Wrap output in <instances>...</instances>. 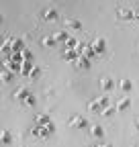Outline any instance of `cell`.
Returning a JSON list of instances; mask_svg holds the SVG:
<instances>
[{
  "label": "cell",
  "instance_id": "6da1fadb",
  "mask_svg": "<svg viewBox=\"0 0 139 147\" xmlns=\"http://www.w3.org/2000/svg\"><path fill=\"white\" fill-rule=\"evenodd\" d=\"M109 104H111L109 96H107V94H100L98 98H94V100L88 102V108L92 110V113H102V108H107Z\"/></svg>",
  "mask_w": 139,
  "mask_h": 147
},
{
  "label": "cell",
  "instance_id": "7a4b0ae2",
  "mask_svg": "<svg viewBox=\"0 0 139 147\" xmlns=\"http://www.w3.org/2000/svg\"><path fill=\"white\" fill-rule=\"evenodd\" d=\"M117 18H119V21H135V10H133V8L119 6V8H117Z\"/></svg>",
  "mask_w": 139,
  "mask_h": 147
},
{
  "label": "cell",
  "instance_id": "3957f363",
  "mask_svg": "<svg viewBox=\"0 0 139 147\" xmlns=\"http://www.w3.org/2000/svg\"><path fill=\"white\" fill-rule=\"evenodd\" d=\"M67 123H70V127H76V129H88V121L80 115H72Z\"/></svg>",
  "mask_w": 139,
  "mask_h": 147
},
{
  "label": "cell",
  "instance_id": "277c9868",
  "mask_svg": "<svg viewBox=\"0 0 139 147\" xmlns=\"http://www.w3.org/2000/svg\"><path fill=\"white\" fill-rule=\"evenodd\" d=\"M98 86H100V90H102V92H111V90H115V88H117V82H115L113 78H109V76H107V78H100V80H98Z\"/></svg>",
  "mask_w": 139,
  "mask_h": 147
},
{
  "label": "cell",
  "instance_id": "5b68a950",
  "mask_svg": "<svg viewBox=\"0 0 139 147\" xmlns=\"http://www.w3.org/2000/svg\"><path fill=\"white\" fill-rule=\"evenodd\" d=\"M41 18H43L45 23H55L57 18H59V12H57L55 8H45L43 14H41Z\"/></svg>",
  "mask_w": 139,
  "mask_h": 147
},
{
  "label": "cell",
  "instance_id": "8992f818",
  "mask_svg": "<svg viewBox=\"0 0 139 147\" xmlns=\"http://www.w3.org/2000/svg\"><path fill=\"white\" fill-rule=\"evenodd\" d=\"M31 135L35 137V139H49V131H47V129L45 127H37V125H35L33 129H31Z\"/></svg>",
  "mask_w": 139,
  "mask_h": 147
},
{
  "label": "cell",
  "instance_id": "52a82bcc",
  "mask_svg": "<svg viewBox=\"0 0 139 147\" xmlns=\"http://www.w3.org/2000/svg\"><path fill=\"white\" fill-rule=\"evenodd\" d=\"M29 96H31V90H29V88H16V92H14V100L21 102V104H23Z\"/></svg>",
  "mask_w": 139,
  "mask_h": 147
},
{
  "label": "cell",
  "instance_id": "ba28073f",
  "mask_svg": "<svg viewBox=\"0 0 139 147\" xmlns=\"http://www.w3.org/2000/svg\"><path fill=\"white\" fill-rule=\"evenodd\" d=\"M90 45H92V49H94L96 55H102L104 51H107V41H104V39H96V41H92Z\"/></svg>",
  "mask_w": 139,
  "mask_h": 147
},
{
  "label": "cell",
  "instance_id": "9c48e42d",
  "mask_svg": "<svg viewBox=\"0 0 139 147\" xmlns=\"http://www.w3.org/2000/svg\"><path fill=\"white\" fill-rule=\"evenodd\" d=\"M10 47H12V53H23L27 49L23 39H10Z\"/></svg>",
  "mask_w": 139,
  "mask_h": 147
},
{
  "label": "cell",
  "instance_id": "30bf717a",
  "mask_svg": "<svg viewBox=\"0 0 139 147\" xmlns=\"http://www.w3.org/2000/svg\"><path fill=\"white\" fill-rule=\"evenodd\" d=\"M90 135L94 137V139H104V135H107V133H104V127H100V125H92L90 127Z\"/></svg>",
  "mask_w": 139,
  "mask_h": 147
},
{
  "label": "cell",
  "instance_id": "8fae6325",
  "mask_svg": "<svg viewBox=\"0 0 139 147\" xmlns=\"http://www.w3.org/2000/svg\"><path fill=\"white\" fill-rule=\"evenodd\" d=\"M74 65H76V69L86 71V69H90V59H88V57H78V59L74 61Z\"/></svg>",
  "mask_w": 139,
  "mask_h": 147
},
{
  "label": "cell",
  "instance_id": "7c38bea8",
  "mask_svg": "<svg viewBox=\"0 0 139 147\" xmlns=\"http://www.w3.org/2000/svg\"><path fill=\"white\" fill-rule=\"evenodd\" d=\"M117 88H121L123 92H131L133 90V82L129 78H121V80H117Z\"/></svg>",
  "mask_w": 139,
  "mask_h": 147
},
{
  "label": "cell",
  "instance_id": "4fadbf2b",
  "mask_svg": "<svg viewBox=\"0 0 139 147\" xmlns=\"http://www.w3.org/2000/svg\"><path fill=\"white\" fill-rule=\"evenodd\" d=\"M61 57H63V61H72V63H74V61L80 57V55H78V51H76V49H65Z\"/></svg>",
  "mask_w": 139,
  "mask_h": 147
},
{
  "label": "cell",
  "instance_id": "5bb4252c",
  "mask_svg": "<svg viewBox=\"0 0 139 147\" xmlns=\"http://www.w3.org/2000/svg\"><path fill=\"white\" fill-rule=\"evenodd\" d=\"M47 123H49V115H47V113L35 115V125H37V127H45Z\"/></svg>",
  "mask_w": 139,
  "mask_h": 147
},
{
  "label": "cell",
  "instance_id": "9a60e30c",
  "mask_svg": "<svg viewBox=\"0 0 139 147\" xmlns=\"http://www.w3.org/2000/svg\"><path fill=\"white\" fill-rule=\"evenodd\" d=\"M65 29H72V31H80L82 29V23L78 18H67L65 21Z\"/></svg>",
  "mask_w": 139,
  "mask_h": 147
},
{
  "label": "cell",
  "instance_id": "2e32d148",
  "mask_svg": "<svg viewBox=\"0 0 139 147\" xmlns=\"http://www.w3.org/2000/svg\"><path fill=\"white\" fill-rule=\"evenodd\" d=\"M0 82H12V71L6 67H0Z\"/></svg>",
  "mask_w": 139,
  "mask_h": 147
},
{
  "label": "cell",
  "instance_id": "e0dca14e",
  "mask_svg": "<svg viewBox=\"0 0 139 147\" xmlns=\"http://www.w3.org/2000/svg\"><path fill=\"white\" fill-rule=\"evenodd\" d=\"M129 106H131V100H129V98H123V100H119V102L115 104V108L121 110V113H123V110H127Z\"/></svg>",
  "mask_w": 139,
  "mask_h": 147
},
{
  "label": "cell",
  "instance_id": "ac0fdd59",
  "mask_svg": "<svg viewBox=\"0 0 139 147\" xmlns=\"http://www.w3.org/2000/svg\"><path fill=\"white\" fill-rule=\"evenodd\" d=\"M41 71H43V69H41L39 65H33L31 71H29V78H31V80H39V78H41Z\"/></svg>",
  "mask_w": 139,
  "mask_h": 147
},
{
  "label": "cell",
  "instance_id": "d6986e66",
  "mask_svg": "<svg viewBox=\"0 0 139 147\" xmlns=\"http://www.w3.org/2000/svg\"><path fill=\"white\" fill-rule=\"evenodd\" d=\"M2 143H12V133L10 131H0V145Z\"/></svg>",
  "mask_w": 139,
  "mask_h": 147
},
{
  "label": "cell",
  "instance_id": "ffe728a7",
  "mask_svg": "<svg viewBox=\"0 0 139 147\" xmlns=\"http://www.w3.org/2000/svg\"><path fill=\"white\" fill-rule=\"evenodd\" d=\"M43 47H55V39H53V35H47V37H43Z\"/></svg>",
  "mask_w": 139,
  "mask_h": 147
},
{
  "label": "cell",
  "instance_id": "44dd1931",
  "mask_svg": "<svg viewBox=\"0 0 139 147\" xmlns=\"http://www.w3.org/2000/svg\"><path fill=\"white\" fill-rule=\"evenodd\" d=\"M63 45H65V49H76V45H78V39H74V37H67Z\"/></svg>",
  "mask_w": 139,
  "mask_h": 147
},
{
  "label": "cell",
  "instance_id": "7402d4cb",
  "mask_svg": "<svg viewBox=\"0 0 139 147\" xmlns=\"http://www.w3.org/2000/svg\"><path fill=\"white\" fill-rule=\"evenodd\" d=\"M67 37H70L67 31H57V33H53V39H55V41H65Z\"/></svg>",
  "mask_w": 139,
  "mask_h": 147
},
{
  "label": "cell",
  "instance_id": "603a6c76",
  "mask_svg": "<svg viewBox=\"0 0 139 147\" xmlns=\"http://www.w3.org/2000/svg\"><path fill=\"white\" fill-rule=\"evenodd\" d=\"M115 113H117V108H115V106H111V104H109V106H107V108H102V113H100V115H102V117H113V115H115Z\"/></svg>",
  "mask_w": 139,
  "mask_h": 147
},
{
  "label": "cell",
  "instance_id": "cb8c5ba5",
  "mask_svg": "<svg viewBox=\"0 0 139 147\" xmlns=\"http://www.w3.org/2000/svg\"><path fill=\"white\" fill-rule=\"evenodd\" d=\"M35 104H37V98H35L33 94H31V96H29V98L23 102V106H35Z\"/></svg>",
  "mask_w": 139,
  "mask_h": 147
},
{
  "label": "cell",
  "instance_id": "d4e9b609",
  "mask_svg": "<svg viewBox=\"0 0 139 147\" xmlns=\"http://www.w3.org/2000/svg\"><path fill=\"white\" fill-rule=\"evenodd\" d=\"M98 147H113L111 143H98Z\"/></svg>",
  "mask_w": 139,
  "mask_h": 147
},
{
  "label": "cell",
  "instance_id": "484cf974",
  "mask_svg": "<svg viewBox=\"0 0 139 147\" xmlns=\"http://www.w3.org/2000/svg\"><path fill=\"white\" fill-rule=\"evenodd\" d=\"M135 21H137V23H139V8H137V10H135Z\"/></svg>",
  "mask_w": 139,
  "mask_h": 147
},
{
  "label": "cell",
  "instance_id": "4316f807",
  "mask_svg": "<svg viewBox=\"0 0 139 147\" xmlns=\"http://www.w3.org/2000/svg\"><path fill=\"white\" fill-rule=\"evenodd\" d=\"M135 129H137V131H139V117L135 119Z\"/></svg>",
  "mask_w": 139,
  "mask_h": 147
},
{
  "label": "cell",
  "instance_id": "83f0119b",
  "mask_svg": "<svg viewBox=\"0 0 139 147\" xmlns=\"http://www.w3.org/2000/svg\"><path fill=\"white\" fill-rule=\"evenodd\" d=\"M0 23H2V14H0Z\"/></svg>",
  "mask_w": 139,
  "mask_h": 147
},
{
  "label": "cell",
  "instance_id": "f1b7e54d",
  "mask_svg": "<svg viewBox=\"0 0 139 147\" xmlns=\"http://www.w3.org/2000/svg\"><path fill=\"white\" fill-rule=\"evenodd\" d=\"M90 147H98V145H90Z\"/></svg>",
  "mask_w": 139,
  "mask_h": 147
},
{
  "label": "cell",
  "instance_id": "f546056e",
  "mask_svg": "<svg viewBox=\"0 0 139 147\" xmlns=\"http://www.w3.org/2000/svg\"><path fill=\"white\" fill-rule=\"evenodd\" d=\"M0 67H2V63H0Z\"/></svg>",
  "mask_w": 139,
  "mask_h": 147
},
{
  "label": "cell",
  "instance_id": "4dcf8cb0",
  "mask_svg": "<svg viewBox=\"0 0 139 147\" xmlns=\"http://www.w3.org/2000/svg\"><path fill=\"white\" fill-rule=\"evenodd\" d=\"M135 147H139V145H135Z\"/></svg>",
  "mask_w": 139,
  "mask_h": 147
},
{
  "label": "cell",
  "instance_id": "1f68e13d",
  "mask_svg": "<svg viewBox=\"0 0 139 147\" xmlns=\"http://www.w3.org/2000/svg\"><path fill=\"white\" fill-rule=\"evenodd\" d=\"M0 37H2V35H0Z\"/></svg>",
  "mask_w": 139,
  "mask_h": 147
}]
</instances>
